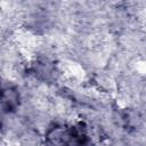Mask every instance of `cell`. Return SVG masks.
<instances>
[{"label":"cell","instance_id":"obj_1","mask_svg":"<svg viewBox=\"0 0 146 146\" xmlns=\"http://www.w3.org/2000/svg\"><path fill=\"white\" fill-rule=\"evenodd\" d=\"M2 104H3V107H6L8 111H11L13 108H15V106L17 105V94L11 89H8L7 91H5L2 96Z\"/></svg>","mask_w":146,"mask_h":146}]
</instances>
